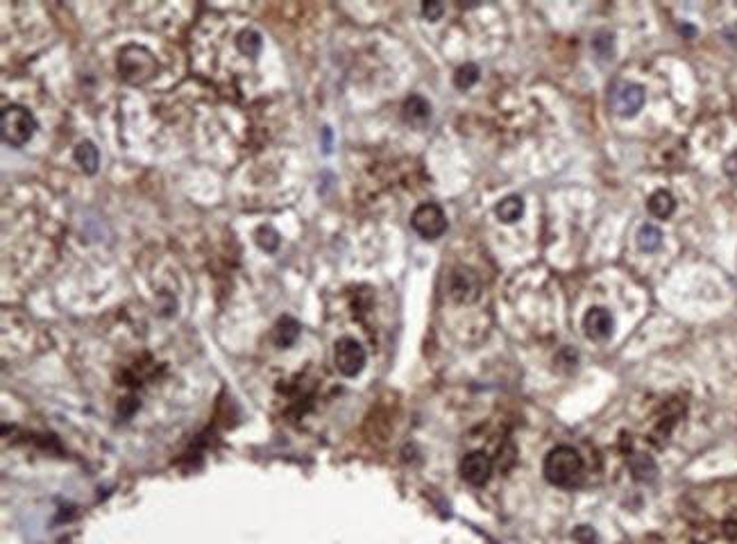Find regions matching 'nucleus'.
Segmentation results:
<instances>
[{"label":"nucleus","mask_w":737,"mask_h":544,"mask_svg":"<svg viewBox=\"0 0 737 544\" xmlns=\"http://www.w3.org/2000/svg\"><path fill=\"white\" fill-rule=\"evenodd\" d=\"M495 214L501 222H518L524 214V202H522V197L520 195H508V197H503V200H499V204L495 206Z\"/></svg>","instance_id":"obj_13"},{"label":"nucleus","mask_w":737,"mask_h":544,"mask_svg":"<svg viewBox=\"0 0 737 544\" xmlns=\"http://www.w3.org/2000/svg\"><path fill=\"white\" fill-rule=\"evenodd\" d=\"M367 354L356 338H338L334 347V365L343 377H356L365 367Z\"/></svg>","instance_id":"obj_5"},{"label":"nucleus","mask_w":737,"mask_h":544,"mask_svg":"<svg viewBox=\"0 0 737 544\" xmlns=\"http://www.w3.org/2000/svg\"><path fill=\"white\" fill-rule=\"evenodd\" d=\"M449 295L459 304H472L481 295V281L470 268H456L449 277Z\"/></svg>","instance_id":"obj_6"},{"label":"nucleus","mask_w":737,"mask_h":544,"mask_svg":"<svg viewBox=\"0 0 737 544\" xmlns=\"http://www.w3.org/2000/svg\"><path fill=\"white\" fill-rule=\"evenodd\" d=\"M411 227L420 234L424 241H436L447 231V216L438 204L424 202L413 211Z\"/></svg>","instance_id":"obj_4"},{"label":"nucleus","mask_w":737,"mask_h":544,"mask_svg":"<svg viewBox=\"0 0 737 544\" xmlns=\"http://www.w3.org/2000/svg\"><path fill=\"white\" fill-rule=\"evenodd\" d=\"M429 116H432V105H429L422 95H411L407 103H404V118L413 125H420V122H427Z\"/></svg>","instance_id":"obj_11"},{"label":"nucleus","mask_w":737,"mask_h":544,"mask_svg":"<svg viewBox=\"0 0 737 544\" xmlns=\"http://www.w3.org/2000/svg\"><path fill=\"white\" fill-rule=\"evenodd\" d=\"M442 11H445V9H442L440 3H424L422 5V16L429 19V21H438L442 16Z\"/></svg>","instance_id":"obj_20"},{"label":"nucleus","mask_w":737,"mask_h":544,"mask_svg":"<svg viewBox=\"0 0 737 544\" xmlns=\"http://www.w3.org/2000/svg\"><path fill=\"white\" fill-rule=\"evenodd\" d=\"M543 474L551 486L558 488H574L583 478V459L570 444L554 447L545 456Z\"/></svg>","instance_id":"obj_1"},{"label":"nucleus","mask_w":737,"mask_h":544,"mask_svg":"<svg viewBox=\"0 0 737 544\" xmlns=\"http://www.w3.org/2000/svg\"><path fill=\"white\" fill-rule=\"evenodd\" d=\"M461 476L470 486H486L493 476V459L486 451H470L461 461Z\"/></svg>","instance_id":"obj_7"},{"label":"nucleus","mask_w":737,"mask_h":544,"mask_svg":"<svg viewBox=\"0 0 737 544\" xmlns=\"http://www.w3.org/2000/svg\"><path fill=\"white\" fill-rule=\"evenodd\" d=\"M629 465H631V472L635 474V478H640V481H651L658 474L656 463L651 461L649 456H644V454H635L633 459L629 461Z\"/></svg>","instance_id":"obj_16"},{"label":"nucleus","mask_w":737,"mask_h":544,"mask_svg":"<svg viewBox=\"0 0 737 544\" xmlns=\"http://www.w3.org/2000/svg\"><path fill=\"white\" fill-rule=\"evenodd\" d=\"M610 48H612L610 34H599V36H595V51L604 53V55L608 57V55H610Z\"/></svg>","instance_id":"obj_21"},{"label":"nucleus","mask_w":737,"mask_h":544,"mask_svg":"<svg viewBox=\"0 0 737 544\" xmlns=\"http://www.w3.org/2000/svg\"><path fill=\"white\" fill-rule=\"evenodd\" d=\"M236 48L241 51V55H245V57H256V55L261 53V48H263L261 34L256 32V30H243L239 34V39H236Z\"/></svg>","instance_id":"obj_15"},{"label":"nucleus","mask_w":737,"mask_h":544,"mask_svg":"<svg viewBox=\"0 0 737 544\" xmlns=\"http://www.w3.org/2000/svg\"><path fill=\"white\" fill-rule=\"evenodd\" d=\"M583 331L590 340H608L612 333V315L606 308H590L583 318Z\"/></svg>","instance_id":"obj_9"},{"label":"nucleus","mask_w":737,"mask_h":544,"mask_svg":"<svg viewBox=\"0 0 737 544\" xmlns=\"http://www.w3.org/2000/svg\"><path fill=\"white\" fill-rule=\"evenodd\" d=\"M256 243H259L266 252H275L279 247V234L273 227H259V231H256Z\"/></svg>","instance_id":"obj_19"},{"label":"nucleus","mask_w":737,"mask_h":544,"mask_svg":"<svg viewBox=\"0 0 737 544\" xmlns=\"http://www.w3.org/2000/svg\"><path fill=\"white\" fill-rule=\"evenodd\" d=\"M298 336H300V325L295 323L293 318H281L275 329V340L279 347H291V345L298 340Z\"/></svg>","instance_id":"obj_14"},{"label":"nucleus","mask_w":737,"mask_h":544,"mask_svg":"<svg viewBox=\"0 0 737 544\" xmlns=\"http://www.w3.org/2000/svg\"><path fill=\"white\" fill-rule=\"evenodd\" d=\"M662 243V231L656 225H644L637 231V245L642 252H656Z\"/></svg>","instance_id":"obj_17"},{"label":"nucleus","mask_w":737,"mask_h":544,"mask_svg":"<svg viewBox=\"0 0 737 544\" xmlns=\"http://www.w3.org/2000/svg\"><path fill=\"white\" fill-rule=\"evenodd\" d=\"M612 111H617L620 116L631 118L644 105V89L640 84H620L610 98Z\"/></svg>","instance_id":"obj_8"},{"label":"nucleus","mask_w":737,"mask_h":544,"mask_svg":"<svg viewBox=\"0 0 737 544\" xmlns=\"http://www.w3.org/2000/svg\"><path fill=\"white\" fill-rule=\"evenodd\" d=\"M118 70L122 80H127L132 84H141L145 80H150L157 73V61L145 48L127 46L122 48V53L118 57Z\"/></svg>","instance_id":"obj_3"},{"label":"nucleus","mask_w":737,"mask_h":544,"mask_svg":"<svg viewBox=\"0 0 737 544\" xmlns=\"http://www.w3.org/2000/svg\"><path fill=\"white\" fill-rule=\"evenodd\" d=\"M36 132V120L32 111L21 105H7L0 114V134L3 141L11 147H23L30 143Z\"/></svg>","instance_id":"obj_2"},{"label":"nucleus","mask_w":737,"mask_h":544,"mask_svg":"<svg viewBox=\"0 0 737 544\" xmlns=\"http://www.w3.org/2000/svg\"><path fill=\"white\" fill-rule=\"evenodd\" d=\"M75 162L78 166L87 172V175H95L98 164H100V155H98V147L91 141H82L75 147Z\"/></svg>","instance_id":"obj_12"},{"label":"nucleus","mask_w":737,"mask_h":544,"mask_svg":"<svg viewBox=\"0 0 737 544\" xmlns=\"http://www.w3.org/2000/svg\"><path fill=\"white\" fill-rule=\"evenodd\" d=\"M647 209H649V214L658 218V220H665L674 214V209H676V200H674V195L669 191H656L654 195L649 197V202H647Z\"/></svg>","instance_id":"obj_10"},{"label":"nucleus","mask_w":737,"mask_h":544,"mask_svg":"<svg viewBox=\"0 0 737 544\" xmlns=\"http://www.w3.org/2000/svg\"><path fill=\"white\" fill-rule=\"evenodd\" d=\"M479 82V66L476 64H463L461 68H456L454 73V84L461 91H468L470 86H474Z\"/></svg>","instance_id":"obj_18"}]
</instances>
